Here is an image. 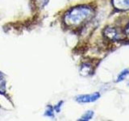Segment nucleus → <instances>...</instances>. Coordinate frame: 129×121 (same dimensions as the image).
<instances>
[{"label":"nucleus","mask_w":129,"mask_h":121,"mask_svg":"<svg viewBox=\"0 0 129 121\" xmlns=\"http://www.w3.org/2000/svg\"><path fill=\"white\" fill-rule=\"evenodd\" d=\"M94 15V11L86 7H76L69 11L64 15V21L70 27H78L88 21Z\"/></svg>","instance_id":"1"},{"label":"nucleus","mask_w":129,"mask_h":121,"mask_svg":"<svg viewBox=\"0 0 129 121\" xmlns=\"http://www.w3.org/2000/svg\"><path fill=\"white\" fill-rule=\"evenodd\" d=\"M104 35L109 40L113 41L115 40H121L125 38V34L119 28L116 27H107L104 30Z\"/></svg>","instance_id":"2"},{"label":"nucleus","mask_w":129,"mask_h":121,"mask_svg":"<svg viewBox=\"0 0 129 121\" xmlns=\"http://www.w3.org/2000/svg\"><path fill=\"white\" fill-rule=\"evenodd\" d=\"M100 97L99 93H94L92 95H79L76 98V100L79 103H91L96 101Z\"/></svg>","instance_id":"3"},{"label":"nucleus","mask_w":129,"mask_h":121,"mask_svg":"<svg viewBox=\"0 0 129 121\" xmlns=\"http://www.w3.org/2000/svg\"><path fill=\"white\" fill-rule=\"evenodd\" d=\"M112 3L118 10L129 9V0H112Z\"/></svg>","instance_id":"4"},{"label":"nucleus","mask_w":129,"mask_h":121,"mask_svg":"<svg viewBox=\"0 0 129 121\" xmlns=\"http://www.w3.org/2000/svg\"><path fill=\"white\" fill-rule=\"evenodd\" d=\"M93 115H94V112H93L92 111H88L82 116V118L80 119V120H89V119H90L92 118Z\"/></svg>","instance_id":"5"},{"label":"nucleus","mask_w":129,"mask_h":121,"mask_svg":"<svg viewBox=\"0 0 129 121\" xmlns=\"http://www.w3.org/2000/svg\"><path fill=\"white\" fill-rule=\"evenodd\" d=\"M90 66H89V65L87 64H85L82 66V70H81V72H82V74H84V75H86V74H89L90 73Z\"/></svg>","instance_id":"6"},{"label":"nucleus","mask_w":129,"mask_h":121,"mask_svg":"<svg viewBox=\"0 0 129 121\" xmlns=\"http://www.w3.org/2000/svg\"><path fill=\"white\" fill-rule=\"evenodd\" d=\"M5 91V81H4L3 75L0 73V93Z\"/></svg>","instance_id":"7"},{"label":"nucleus","mask_w":129,"mask_h":121,"mask_svg":"<svg viewBox=\"0 0 129 121\" xmlns=\"http://www.w3.org/2000/svg\"><path fill=\"white\" fill-rule=\"evenodd\" d=\"M45 115H47L48 117H53L54 111H53V108H52L51 106H48L47 107V109L45 111Z\"/></svg>","instance_id":"8"},{"label":"nucleus","mask_w":129,"mask_h":121,"mask_svg":"<svg viewBox=\"0 0 129 121\" xmlns=\"http://www.w3.org/2000/svg\"><path fill=\"white\" fill-rule=\"evenodd\" d=\"M48 0H36V6L40 8H41V7L45 6L48 3Z\"/></svg>","instance_id":"9"},{"label":"nucleus","mask_w":129,"mask_h":121,"mask_svg":"<svg viewBox=\"0 0 129 121\" xmlns=\"http://www.w3.org/2000/svg\"><path fill=\"white\" fill-rule=\"evenodd\" d=\"M127 74H129V71L128 70H124L123 72H122V74L119 75V78H118V80H117V81H118V82H120V81L123 80L125 78H126V76Z\"/></svg>","instance_id":"10"},{"label":"nucleus","mask_w":129,"mask_h":121,"mask_svg":"<svg viewBox=\"0 0 129 121\" xmlns=\"http://www.w3.org/2000/svg\"><path fill=\"white\" fill-rule=\"evenodd\" d=\"M63 103V102H60L55 107V111H56V112H60V107H61V106H62V104Z\"/></svg>","instance_id":"11"},{"label":"nucleus","mask_w":129,"mask_h":121,"mask_svg":"<svg viewBox=\"0 0 129 121\" xmlns=\"http://www.w3.org/2000/svg\"><path fill=\"white\" fill-rule=\"evenodd\" d=\"M127 33L129 35V25H128V27H127Z\"/></svg>","instance_id":"12"}]
</instances>
